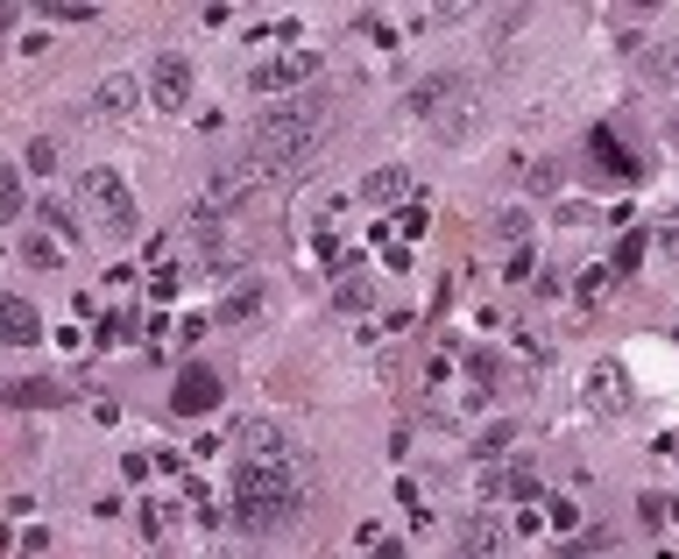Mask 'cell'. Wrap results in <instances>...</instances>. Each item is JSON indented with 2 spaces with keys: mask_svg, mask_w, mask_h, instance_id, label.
<instances>
[{
  "mask_svg": "<svg viewBox=\"0 0 679 559\" xmlns=\"http://www.w3.org/2000/svg\"><path fill=\"white\" fill-rule=\"evenodd\" d=\"M326 128H333V100H326V92H298V100L269 107L256 121V134H248V170H256V178L298 170L326 142Z\"/></svg>",
  "mask_w": 679,
  "mask_h": 559,
  "instance_id": "cell-1",
  "label": "cell"
},
{
  "mask_svg": "<svg viewBox=\"0 0 679 559\" xmlns=\"http://www.w3.org/2000/svg\"><path fill=\"white\" fill-rule=\"evenodd\" d=\"M411 113H425V121H432L439 142H460V134H468V79H453V71L425 79V86L411 92Z\"/></svg>",
  "mask_w": 679,
  "mask_h": 559,
  "instance_id": "cell-2",
  "label": "cell"
},
{
  "mask_svg": "<svg viewBox=\"0 0 679 559\" xmlns=\"http://www.w3.org/2000/svg\"><path fill=\"white\" fill-rule=\"evenodd\" d=\"M79 199L92 206V220H100V227H113V234H134V227H142V206H134V191L113 178V170H86Z\"/></svg>",
  "mask_w": 679,
  "mask_h": 559,
  "instance_id": "cell-3",
  "label": "cell"
},
{
  "mask_svg": "<svg viewBox=\"0 0 679 559\" xmlns=\"http://www.w3.org/2000/svg\"><path fill=\"white\" fill-rule=\"evenodd\" d=\"M319 64H326L319 50H290V57H262V64L248 71V86H256V92H283V100H290V92H298L304 79H319Z\"/></svg>",
  "mask_w": 679,
  "mask_h": 559,
  "instance_id": "cell-4",
  "label": "cell"
},
{
  "mask_svg": "<svg viewBox=\"0 0 679 559\" xmlns=\"http://www.w3.org/2000/svg\"><path fill=\"white\" fill-rule=\"evenodd\" d=\"M227 432L241 439V460H262V468H290V439H283V426H269V418H234Z\"/></svg>",
  "mask_w": 679,
  "mask_h": 559,
  "instance_id": "cell-5",
  "label": "cell"
},
{
  "mask_svg": "<svg viewBox=\"0 0 679 559\" xmlns=\"http://www.w3.org/2000/svg\"><path fill=\"white\" fill-rule=\"evenodd\" d=\"M502 546H510V525H502L496 510H475V517L453 525V552H468V559H496Z\"/></svg>",
  "mask_w": 679,
  "mask_h": 559,
  "instance_id": "cell-6",
  "label": "cell"
},
{
  "mask_svg": "<svg viewBox=\"0 0 679 559\" xmlns=\"http://www.w3.org/2000/svg\"><path fill=\"white\" fill-rule=\"evenodd\" d=\"M149 100H157L163 113H178V107H191V64L178 50H163L157 64H149Z\"/></svg>",
  "mask_w": 679,
  "mask_h": 559,
  "instance_id": "cell-7",
  "label": "cell"
},
{
  "mask_svg": "<svg viewBox=\"0 0 679 559\" xmlns=\"http://www.w3.org/2000/svg\"><path fill=\"white\" fill-rule=\"evenodd\" d=\"M220 376L212 369H199V361H191V369L178 376V390H170V411H184V418H206V411H220Z\"/></svg>",
  "mask_w": 679,
  "mask_h": 559,
  "instance_id": "cell-8",
  "label": "cell"
},
{
  "mask_svg": "<svg viewBox=\"0 0 679 559\" xmlns=\"http://www.w3.org/2000/svg\"><path fill=\"white\" fill-rule=\"evenodd\" d=\"M588 170H595V178H609V184H637V170H645V163H637L630 149H616L609 128H595L588 134Z\"/></svg>",
  "mask_w": 679,
  "mask_h": 559,
  "instance_id": "cell-9",
  "label": "cell"
},
{
  "mask_svg": "<svg viewBox=\"0 0 679 559\" xmlns=\"http://www.w3.org/2000/svg\"><path fill=\"white\" fill-rule=\"evenodd\" d=\"M0 403H14V411H64L71 390L50 376H22V382H0Z\"/></svg>",
  "mask_w": 679,
  "mask_h": 559,
  "instance_id": "cell-10",
  "label": "cell"
},
{
  "mask_svg": "<svg viewBox=\"0 0 679 559\" xmlns=\"http://www.w3.org/2000/svg\"><path fill=\"white\" fill-rule=\"evenodd\" d=\"M588 411H595V418H623V411H630V382H623L616 361H601V369L588 376Z\"/></svg>",
  "mask_w": 679,
  "mask_h": 559,
  "instance_id": "cell-11",
  "label": "cell"
},
{
  "mask_svg": "<svg viewBox=\"0 0 679 559\" xmlns=\"http://www.w3.org/2000/svg\"><path fill=\"white\" fill-rule=\"evenodd\" d=\"M298 517V489L290 496H256V503H234V531H277Z\"/></svg>",
  "mask_w": 679,
  "mask_h": 559,
  "instance_id": "cell-12",
  "label": "cell"
},
{
  "mask_svg": "<svg viewBox=\"0 0 679 559\" xmlns=\"http://www.w3.org/2000/svg\"><path fill=\"white\" fill-rule=\"evenodd\" d=\"M256 496H290V468H262V460H234V503Z\"/></svg>",
  "mask_w": 679,
  "mask_h": 559,
  "instance_id": "cell-13",
  "label": "cell"
},
{
  "mask_svg": "<svg viewBox=\"0 0 679 559\" xmlns=\"http://www.w3.org/2000/svg\"><path fill=\"white\" fill-rule=\"evenodd\" d=\"M481 496L489 503H538V475L531 468H481Z\"/></svg>",
  "mask_w": 679,
  "mask_h": 559,
  "instance_id": "cell-14",
  "label": "cell"
},
{
  "mask_svg": "<svg viewBox=\"0 0 679 559\" xmlns=\"http://www.w3.org/2000/svg\"><path fill=\"white\" fill-rule=\"evenodd\" d=\"M637 64H645V79H651V86L679 92V29H672V36H658V43H645V50H637Z\"/></svg>",
  "mask_w": 679,
  "mask_h": 559,
  "instance_id": "cell-15",
  "label": "cell"
},
{
  "mask_svg": "<svg viewBox=\"0 0 679 559\" xmlns=\"http://www.w3.org/2000/svg\"><path fill=\"white\" fill-rule=\"evenodd\" d=\"M0 340H8V347L43 340V312H36L29 298H0Z\"/></svg>",
  "mask_w": 679,
  "mask_h": 559,
  "instance_id": "cell-16",
  "label": "cell"
},
{
  "mask_svg": "<svg viewBox=\"0 0 679 559\" xmlns=\"http://www.w3.org/2000/svg\"><path fill=\"white\" fill-rule=\"evenodd\" d=\"M262 305H269V283L262 277H241L234 291H220V326H248Z\"/></svg>",
  "mask_w": 679,
  "mask_h": 559,
  "instance_id": "cell-17",
  "label": "cell"
},
{
  "mask_svg": "<svg viewBox=\"0 0 679 559\" xmlns=\"http://www.w3.org/2000/svg\"><path fill=\"white\" fill-rule=\"evenodd\" d=\"M92 107H100L107 121H121V113H134V107H142V86H134L128 71H113V79H100V92H92Z\"/></svg>",
  "mask_w": 679,
  "mask_h": 559,
  "instance_id": "cell-18",
  "label": "cell"
},
{
  "mask_svg": "<svg viewBox=\"0 0 679 559\" xmlns=\"http://www.w3.org/2000/svg\"><path fill=\"white\" fill-rule=\"evenodd\" d=\"M361 199H376V206H397V199H411V170H390V163H382V170H368V184H361Z\"/></svg>",
  "mask_w": 679,
  "mask_h": 559,
  "instance_id": "cell-19",
  "label": "cell"
},
{
  "mask_svg": "<svg viewBox=\"0 0 679 559\" xmlns=\"http://www.w3.org/2000/svg\"><path fill=\"white\" fill-rule=\"evenodd\" d=\"M609 283H616V269H609V262H595V269H580L573 298H580V305H601V298H609Z\"/></svg>",
  "mask_w": 679,
  "mask_h": 559,
  "instance_id": "cell-20",
  "label": "cell"
},
{
  "mask_svg": "<svg viewBox=\"0 0 679 559\" xmlns=\"http://www.w3.org/2000/svg\"><path fill=\"white\" fill-rule=\"evenodd\" d=\"M645 248H651V234H645V227H630V234H623V248H616V277H637V262H645Z\"/></svg>",
  "mask_w": 679,
  "mask_h": 559,
  "instance_id": "cell-21",
  "label": "cell"
},
{
  "mask_svg": "<svg viewBox=\"0 0 679 559\" xmlns=\"http://www.w3.org/2000/svg\"><path fill=\"white\" fill-rule=\"evenodd\" d=\"M468 376L481 382V397H489L496 382H502V355H496V347H475V355H468Z\"/></svg>",
  "mask_w": 679,
  "mask_h": 559,
  "instance_id": "cell-22",
  "label": "cell"
},
{
  "mask_svg": "<svg viewBox=\"0 0 679 559\" xmlns=\"http://www.w3.org/2000/svg\"><path fill=\"white\" fill-rule=\"evenodd\" d=\"M510 447H517V426H489V432L475 439V460H489V468H496V460L510 453Z\"/></svg>",
  "mask_w": 679,
  "mask_h": 559,
  "instance_id": "cell-23",
  "label": "cell"
},
{
  "mask_svg": "<svg viewBox=\"0 0 679 559\" xmlns=\"http://www.w3.org/2000/svg\"><path fill=\"white\" fill-rule=\"evenodd\" d=\"M496 234L510 241V248H523V241H531V213H523V206H502V213H496Z\"/></svg>",
  "mask_w": 679,
  "mask_h": 559,
  "instance_id": "cell-24",
  "label": "cell"
},
{
  "mask_svg": "<svg viewBox=\"0 0 679 559\" xmlns=\"http://www.w3.org/2000/svg\"><path fill=\"white\" fill-rule=\"evenodd\" d=\"M333 305H340V312H368V305H376V283H368V277H347L340 291H333Z\"/></svg>",
  "mask_w": 679,
  "mask_h": 559,
  "instance_id": "cell-25",
  "label": "cell"
},
{
  "mask_svg": "<svg viewBox=\"0 0 679 559\" xmlns=\"http://www.w3.org/2000/svg\"><path fill=\"white\" fill-rule=\"evenodd\" d=\"M22 262H29V269H57V262H64V248H57L50 234H29V241H22Z\"/></svg>",
  "mask_w": 679,
  "mask_h": 559,
  "instance_id": "cell-26",
  "label": "cell"
},
{
  "mask_svg": "<svg viewBox=\"0 0 679 559\" xmlns=\"http://www.w3.org/2000/svg\"><path fill=\"white\" fill-rule=\"evenodd\" d=\"M14 213H22V170L0 163V220H14Z\"/></svg>",
  "mask_w": 679,
  "mask_h": 559,
  "instance_id": "cell-27",
  "label": "cell"
},
{
  "mask_svg": "<svg viewBox=\"0 0 679 559\" xmlns=\"http://www.w3.org/2000/svg\"><path fill=\"white\" fill-rule=\"evenodd\" d=\"M113 340H134V312L121 305V312H107V326H100V347H113Z\"/></svg>",
  "mask_w": 679,
  "mask_h": 559,
  "instance_id": "cell-28",
  "label": "cell"
},
{
  "mask_svg": "<svg viewBox=\"0 0 679 559\" xmlns=\"http://www.w3.org/2000/svg\"><path fill=\"white\" fill-rule=\"evenodd\" d=\"M29 170H43V178H57V142H50V134H36V142H29Z\"/></svg>",
  "mask_w": 679,
  "mask_h": 559,
  "instance_id": "cell-29",
  "label": "cell"
},
{
  "mask_svg": "<svg viewBox=\"0 0 679 559\" xmlns=\"http://www.w3.org/2000/svg\"><path fill=\"white\" fill-rule=\"evenodd\" d=\"M523 184H531V191H559V170L552 163H523Z\"/></svg>",
  "mask_w": 679,
  "mask_h": 559,
  "instance_id": "cell-30",
  "label": "cell"
},
{
  "mask_svg": "<svg viewBox=\"0 0 679 559\" xmlns=\"http://www.w3.org/2000/svg\"><path fill=\"white\" fill-rule=\"evenodd\" d=\"M397 227H403V234H411V241H418V234H425V227H432V213H425V206H403V213H397Z\"/></svg>",
  "mask_w": 679,
  "mask_h": 559,
  "instance_id": "cell-31",
  "label": "cell"
},
{
  "mask_svg": "<svg viewBox=\"0 0 679 559\" xmlns=\"http://www.w3.org/2000/svg\"><path fill=\"white\" fill-rule=\"evenodd\" d=\"M376 559H403V546H397V538H382V546H376Z\"/></svg>",
  "mask_w": 679,
  "mask_h": 559,
  "instance_id": "cell-32",
  "label": "cell"
},
{
  "mask_svg": "<svg viewBox=\"0 0 679 559\" xmlns=\"http://www.w3.org/2000/svg\"><path fill=\"white\" fill-rule=\"evenodd\" d=\"M14 29V8H0V36H8Z\"/></svg>",
  "mask_w": 679,
  "mask_h": 559,
  "instance_id": "cell-33",
  "label": "cell"
},
{
  "mask_svg": "<svg viewBox=\"0 0 679 559\" xmlns=\"http://www.w3.org/2000/svg\"><path fill=\"white\" fill-rule=\"evenodd\" d=\"M666 134H672V142H679V113H672V121H666Z\"/></svg>",
  "mask_w": 679,
  "mask_h": 559,
  "instance_id": "cell-34",
  "label": "cell"
},
{
  "mask_svg": "<svg viewBox=\"0 0 679 559\" xmlns=\"http://www.w3.org/2000/svg\"><path fill=\"white\" fill-rule=\"evenodd\" d=\"M453 559H468V552H453Z\"/></svg>",
  "mask_w": 679,
  "mask_h": 559,
  "instance_id": "cell-35",
  "label": "cell"
}]
</instances>
